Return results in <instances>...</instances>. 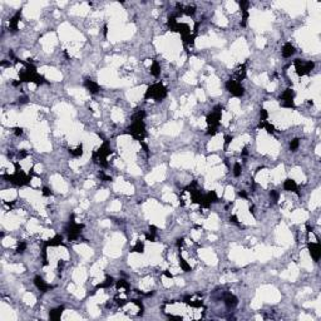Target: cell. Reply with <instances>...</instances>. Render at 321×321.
I'll use <instances>...</instances> for the list:
<instances>
[{
	"label": "cell",
	"mask_w": 321,
	"mask_h": 321,
	"mask_svg": "<svg viewBox=\"0 0 321 321\" xmlns=\"http://www.w3.org/2000/svg\"><path fill=\"white\" fill-rule=\"evenodd\" d=\"M166 96H167V89H166L161 83H157V84H153L152 87H149L146 92V97L147 99L148 98H153L156 100H161L163 99Z\"/></svg>",
	"instance_id": "obj_1"
},
{
	"label": "cell",
	"mask_w": 321,
	"mask_h": 321,
	"mask_svg": "<svg viewBox=\"0 0 321 321\" xmlns=\"http://www.w3.org/2000/svg\"><path fill=\"white\" fill-rule=\"evenodd\" d=\"M128 133L132 134V136H133L134 138H137V139H139V141L143 139L144 134H146L143 120H133V123H132V126H131Z\"/></svg>",
	"instance_id": "obj_2"
},
{
	"label": "cell",
	"mask_w": 321,
	"mask_h": 321,
	"mask_svg": "<svg viewBox=\"0 0 321 321\" xmlns=\"http://www.w3.org/2000/svg\"><path fill=\"white\" fill-rule=\"evenodd\" d=\"M314 61H301L300 59H296L295 60V67H296V73L302 77V75H306L309 74L310 72L314 69Z\"/></svg>",
	"instance_id": "obj_3"
},
{
	"label": "cell",
	"mask_w": 321,
	"mask_h": 321,
	"mask_svg": "<svg viewBox=\"0 0 321 321\" xmlns=\"http://www.w3.org/2000/svg\"><path fill=\"white\" fill-rule=\"evenodd\" d=\"M221 120V108L217 107L211 114L207 117V124H208L210 128H215L217 129V126H218V123Z\"/></svg>",
	"instance_id": "obj_4"
},
{
	"label": "cell",
	"mask_w": 321,
	"mask_h": 321,
	"mask_svg": "<svg viewBox=\"0 0 321 321\" xmlns=\"http://www.w3.org/2000/svg\"><path fill=\"white\" fill-rule=\"evenodd\" d=\"M226 87H227V90L236 97H241L243 94V88L240 84V82H237V80H229Z\"/></svg>",
	"instance_id": "obj_5"
},
{
	"label": "cell",
	"mask_w": 321,
	"mask_h": 321,
	"mask_svg": "<svg viewBox=\"0 0 321 321\" xmlns=\"http://www.w3.org/2000/svg\"><path fill=\"white\" fill-rule=\"evenodd\" d=\"M309 251H310V255L311 257L314 258L315 261H319L320 260V256H321V248H320V245L317 242H311L309 245Z\"/></svg>",
	"instance_id": "obj_6"
},
{
	"label": "cell",
	"mask_w": 321,
	"mask_h": 321,
	"mask_svg": "<svg viewBox=\"0 0 321 321\" xmlns=\"http://www.w3.org/2000/svg\"><path fill=\"white\" fill-rule=\"evenodd\" d=\"M84 85H85V88L88 89V92L92 93V94H96V93H98V90H99V85L97 84L96 82H93V80H90V79H87V80L84 82Z\"/></svg>",
	"instance_id": "obj_7"
},
{
	"label": "cell",
	"mask_w": 321,
	"mask_h": 321,
	"mask_svg": "<svg viewBox=\"0 0 321 321\" xmlns=\"http://www.w3.org/2000/svg\"><path fill=\"white\" fill-rule=\"evenodd\" d=\"M34 284H35V286H37V287L40 290V291H43V292H45L50 287V286H49V285H48V284H47V282L43 280V278L40 277V276H37V277L34 278Z\"/></svg>",
	"instance_id": "obj_8"
},
{
	"label": "cell",
	"mask_w": 321,
	"mask_h": 321,
	"mask_svg": "<svg viewBox=\"0 0 321 321\" xmlns=\"http://www.w3.org/2000/svg\"><path fill=\"white\" fill-rule=\"evenodd\" d=\"M223 300H225V304L227 307H235L237 305V298L232 294H225Z\"/></svg>",
	"instance_id": "obj_9"
},
{
	"label": "cell",
	"mask_w": 321,
	"mask_h": 321,
	"mask_svg": "<svg viewBox=\"0 0 321 321\" xmlns=\"http://www.w3.org/2000/svg\"><path fill=\"white\" fill-rule=\"evenodd\" d=\"M294 53H295V48H294V45H292L291 43H286V44L284 45V48H282V55H284L285 58H290L291 55H294Z\"/></svg>",
	"instance_id": "obj_10"
},
{
	"label": "cell",
	"mask_w": 321,
	"mask_h": 321,
	"mask_svg": "<svg viewBox=\"0 0 321 321\" xmlns=\"http://www.w3.org/2000/svg\"><path fill=\"white\" fill-rule=\"evenodd\" d=\"M294 96H295V93L292 89H286L282 93V96L280 97V102H291L294 100Z\"/></svg>",
	"instance_id": "obj_11"
},
{
	"label": "cell",
	"mask_w": 321,
	"mask_h": 321,
	"mask_svg": "<svg viewBox=\"0 0 321 321\" xmlns=\"http://www.w3.org/2000/svg\"><path fill=\"white\" fill-rule=\"evenodd\" d=\"M63 310H64V307H63V306H60V307H57V309H54V310H51V311H50V314H49V317H50V320L58 321V320L60 319V316H61V312H63Z\"/></svg>",
	"instance_id": "obj_12"
},
{
	"label": "cell",
	"mask_w": 321,
	"mask_h": 321,
	"mask_svg": "<svg viewBox=\"0 0 321 321\" xmlns=\"http://www.w3.org/2000/svg\"><path fill=\"white\" fill-rule=\"evenodd\" d=\"M20 15H22V13L18 12L12 19H10V22H9V28L13 30V32H15V30L18 29V22L20 20Z\"/></svg>",
	"instance_id": "obj_13"
},
{
	"label": "cell",
	"mask_w": 321,
	"mask_h": 321,
	"mask_svg": "<svg viewBox=\"0 0 321 321\" xmlns=\"http://www.w3.org/2000/svg\"><path fill=\"white\" fill-rule=\"evenodd\" d=\"M284 188L286 191H291V192H297V184L294 180H286L284 183Z\"/></svg>",
	"instance_id": "obj_14"
},
{
	"label": "cell",
	"mask_w": 321,
	"mask_h": 321,
	"mask_svg": "<svg viewBox=\"0 0 321 321\" xmlns=\"http://www.w3.org/2000/svg\"><path fill=\"white\" fill-rule=\"evenodd\" d=\"M246 75V68H245V64L240 65L239 68L236 69V78H237V82H240L241 79H243Z\"/></svg>",
	"instance_id": "obj_15"
},
{
	"label": "cell",
	"mask_w": 321,
	"mask_h": 321,
	"mask_svg": "<svg viewBox=\"0 0 321 321\" xmlns=\"http://www.w3.org/2000/svg\"><path fill=\"white\" fill-rule=\"evenodd\" d=\"M61 241H63V237L60 235H57L53 237V239H50L49 242H47V246H58L61 243Z\"/></svg>",
	"instance_id": "obj_16"
},
{
	"label": "cell",
	"mask_w": 321,
	"mask_h": 321,
	"mask_svg": "<svg viewBox=\"0 0 321 321\" xmlns=\"http://www.w3.org/2000/svg\"><path fill=\"white\" fill-rule=\"evenodd\" d=\"M161 73V67L159 64L157 63V61H153V64L151 67V74H153L154 77H158Z\"/></svg>",
	"instance_id": "obj_17"
},
{
	"label": "cell",
	"mask_w": 321,
	"mask_h": 321,
	"mask_svg": "<svg viewBox=\"0 0 321 321\" xmlns=\"http://www.w3.org/2000/svg\"><path fill=\"white\" fill-rule=\"evenodd\" d=\"M69 152H70V154L73 157H80L82 154H83V146H82V144H79V146L75 149H70Z\"/></svg>",
	"instance_id": "obj_18"
},
{
	"label": "cell",
	"mask_w": 321,
	"mask_h": 321,
	"mask_svg": "<svg viewBox=\"0 0 321 321\" xmlns=\"http://www.w3.org/2000/svg\"><path fill=\"white\" fill-rule=\"evenodd\" d=\"M117 288L120 290V291H122V290H126V291H127V290L129 288V285H128V282L126 280H119L117 282Z\"/></svg>",
	"instance_id": "obj_19"
},
{
	"label": "cell",
	"mask_w": 321,
	"mask_h": 321,
	"mask_svg": "<svg viewBox=\"0 0 321 321\" xmlns=\"http://www.w3.org/2000/svg\"><path fill=\"white\" fill-rule=\"evenodd\" d=\"M241 172H242L241 164L240 163H235V166H233V176H235V177H239V176L241 174Z\"/></svg>",
	"instance_id": "obj_20"
},
{
	"label": "cell",
	"mask_w": 321,
	"mask_h": 321,
	"mask_svg": "<svg viewBox=\"0 0 321 321\" xmlns=\"http://www.w3.org/2000/svg\"><path fill=\"white\" fill-rule=\"evenodd\" d=\"M180 266L182 267V270H183V271H187V272L191 271V266L187 263V261H184L183 258H180Z\"/></svg>",
	"instance_id": "obj_21"
},
{
	"label": "cell",
	"mask_w": 321,
	"mask_h": 321,
	"mask_svg": "<svg viewBox=\"0 0 321 321\" xmlns=\"http://www.w3.org/2000/svg\"><path fill=\"white\" fill-rule=\"evenodd\" d=\"M143 250H144V246H143L142 242H137L136 246H134V247L132 248V251H133V252H138V253H142Z\"/></svg>",
	"instance_id": "obj_22"
},
{
	"label": "cell",
	"mask_w": 321,
	"mask_h": 321,
	"mask_svg": "<svg viewBox=\"0 0 321 321\" xmlns=\"http://www.w3.org/2000/svg\"><path fill=\"white\" fill-rule=\"evenodd\" d=\"M298 146H300V141L298 139H294V141H291V143H290V149L295 151V149L298 148Z\"/></svg>",
	"instance_id": "obj_23"
},
{
	"label": "cell",
	"mask_w": 321,
	"mask_h": 321,
	"mask_svg": "<svg viewBox=\"0 0 321 321\" xmlns=\"http://www.w3.org/2000/svg\"><path fill=\"white\" fill-rule=\"evenodd\" d=\"M25 248H26V243H25V242H20V243L18 245L16 252H19V253H23V252L25 251Z\"/></svg>",
	"instance_id": "obj_24"
},
{
	"label": "cell",
	"mask_w": 321,
	"mask_h": 321,
	"mask_svg": "<svg viewBox=\"0 0 321 321\" xmlns=\"http://www.w3.org/2000/svg\"><path fill=\"white\" fill-rule=\"evenodd\" d=\"M270 196L272 197L274 202H277L278 201V196H280V194H278V192H276V191H271L270 192Z\"/></svg>",
	"instance_id": "obj_25"
},
{
	"label": "cell",
	"mask_w": 321,
	"mask_h": 321,
	"mask_svg": "<svg viewBox=\"0 0 321 321\" xmlns=\"http://www.w3.org/2000/svg\"><path fill=\"white\" fill-rule=\"evenodd\" d=\"M261 120H266L267 119V112L265 110V109H261Z\"/></svg>",
	"instance_id": "obj_26"
},
{
	"label": "cell",
	"mask_w": 321,
	"mask_h": 321,
	"mask_svg": "<svg viewBox=\"0 0 321 321\" xmlns=\"http://www.w3.org/2000/svg\"><path fill=\"white\" fill-rule=\"evenodd\" d=\"M43 196H47V197H48V196H51V191H50L49 188L44 187V188H43Z\"/></svg>",
	"instance_id": "obj_27"
},
{
	"label": "cell",
	"mask_w": 321,
	"mask_h": 321,
	"mask_svg": "<svg viewBox=\"0 0 321 321\" xmlns=\"http://www.w3.org/2000/svg\"><path fill=\"white\" fill-rule=\"evenodd\" d=\"M14 133H15V136H20V134L23 133V129L19 128V127H16V128H14Z\"/></svg>",
	"instance_id": "obj_28"
},
{
	"label": "cell",
	"mask_w": 321,
	"mask_h": 321,
	"mask_svg": "<svg viewBox=\"0 0 321 321\" xmlns=\"http://www.w3.org/2000/svg\"><path fill=\"white\" fill-rule=\"evenodd\" d=\"M231 141H232V137H226V138H225V146H226V147L229 146V144L231 143Z\"/></svg>",
	"instance_id": "obj_29"
},
{
	"label": "cell",
	"mask_w": 321,
	"mask_h": 321,
	"mask_svg": "<svg viewBox=\"0 0 321 321\" xmlns=\"http://www.w3.org/2000/svg\"><path fill=\"white\" fill-rule=\"evenodd\" d=\"M231 220H232V222H235V223H239V220H237V217H236V216H231Z\"/></svg>",
	"instance_id": "obj_30"
},
{
	"label": "cell",
	"mask_w": 321,
	"mask_h": 321,
	"mask_svg": "<svg viewBox=\"0 0 321 321\" xmlns=\"http://www.w3.org/2000/svg\"><path fill=\"white\" fill-rule=\"evenodd\" d=\"M183 242H184V240H183V239H180V240H178V242H177V246H178V247H180V246H182V245H183Z\"/></svg>",
	"instance_id": "obj_31"
},
{
	"label": "cell",
	"mask_w": 321,
	"mask_h": 321,
	"mask_svg": "<svg viewBox=\"0 0 321 321\" xmlns=\"http://www.w3.org/2000/svg\"><path fill=\"white\" fill-rule=\"evenodd\" d=\"M239 196H240V197H242V198H246V193L245 192H239Z\"/></svg>",
	"instance_id": "obj_32"
},
{
	"label": "cell",
	"mask_w": 321,
	"mask_h": 321,
	"mask_svg": "<svg viewBox=\"0 0 321 321\" xmlns=\"http://www.w3.org/2000/svg\"><path fill=\"white\" fill-rule=\"evenodd\" d=\"M164 275L167 276L168 278H172V274H171V272H168V271H166V272H164Z\"/></svg>",
	"instance_id": "obj_33"
}]
</instances>
